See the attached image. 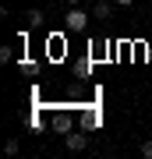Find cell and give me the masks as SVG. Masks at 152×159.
Returning a JSON list of instances; mask_svg holds the SVG:
<instances>
[{"mask_svg": "<svg viewBox=\"0 0 152 159\" xmlns=\"http://www.w3.org/2000/svg\"><path fill=\"white\" fill-rule=\"evenodd\" d=\"M89 21H92L89 11H81V7H67V14H64V32H67V35H78V32L89 29Z\"/></svg>", "mask_w": 152, "mask_h": 159, "instance_id": "6da1fadb", "label": "cell"}, {"mask_svg": "<svg viewBox=\"0 0 152 159\" xmlns=\"http://www.w3.org/2000/svg\"><path fill=\"white\" fill-rule=\"evenodd\" d=\"M46 60H64V53H67V43H64V32H53V35H46Z\"/></svg>", "mask_w": 152, "mask_h": 159, "instance_id": "7a4b0ae2", "label": "cell"}, {"mask_svg": "<svg viewBox=\"0 0 152 159\" xmlns=\"http://www.w3.org/2000/svg\"><path fill=\"white\" fill-rule=\"evenodd\" d=\"M50 131L53 134H71L74 131V117L67 113V110H57V113L50 117Z\"/></svg>", "mask_w": 152, "mask_h": 159, "instance_id": "3957f363", "label": "cell"}, {"mask_svg": "<svg viewBox=\"0 0 152 159\" xmlns=\"http://www.w3.org/2000/svg\"><path fill=\"white\" fill-rule=\"evenodd\" d=\"M113 7H117V0H96L92 4V21H110Z\"/></svg>", "mask_w": 152, "mask_h": 159, "instance_id": "277c9868", "label": "cell"}, {"mask_svg": "<svg viewBox=\"0 0 152 159\" xmlns=\"http://www.w3.org/2000/svg\"><path fill=\"white\" fill-rule=\"evenodd\" d=\"M64 145H67L71 152H81V148L89 145V138H85V127H74L71 134H64Z\"/></svg>", "mask_w": 152, "mask_h": 159, "instance_id": "5b68a950", "label": "cell"}, {"mask_svg": "<svg viewBox=\"0 0 152 159\" xmlns=\"http://www.w3.org/2000/svg\"><path fill=\"white\" fill-rule=\"evenodd\" d=\"M99 124H103L99 110H85V113H81V120H78V127H85V131H96Z\"/></svg>", "mask_w": 152, "mask_h": 159, "instance_id": "8992f818", "label": "cell"}, {"mask_svg": "<svg viewBox=\"0 0 152 159\" xmlns=\"http://www.w3.org/2000/svg\"><path fill=\"white\" fill-rule=\"evenodd\" d=\"M21 21H25V29H39V25H43V11H39V7H32Z\"/></svg>", "mask_w": 152, "mask_h": 159, "instance_id": "52a82bcc", "label": "cell"}, {"mask_svg": "<svg viewBox=\"0 0 152 159\" xmlns=\"http://www.w3.org/2000/svg\"><path fill=\"white\" fill-rule=\"evenodd\" d=\"M89 74H92V57H81L74 64V78H89Z\"/></svg>", "mask_w": 152, "mask_h": 159, "instance_id": "ba28073f", "label": "cell"}, {"mask_svg": "<svg viewBox=\"0 0 152 159\" xmlns=\"http://www.w3.org/2000/svg\"><path fill=\"white\" fill-rule=\"evenodd\" d=\"M18 71H21V74H28V78H35V74H39V64H35V60H18Z\"/></svg>", "mask_w": 152, "mask_h": 159, "instance_id": "9c48e42d", "label": "cell"}, {"mask_svg": "<svg viewBox=\"0 0 152 159\" xmlns=\"http://www.w3.org/2000/svg\"><path fill=\"white\" fill-rule=\"evenodd\" d=\"M4 152L7 156H18V152H21V142H18V138H7V142H4Z\"/></svg>", "mask_w": 152, "mask_h": 159, "instance_id": "30bf717a", "label": "cell"}, {"mask_svg": "<svg viewBox=\"0 0 152 159\" xmlns=\"http://www.w3.org/2000/svg\"><path fill=\"white\" fill-rule=\"evenodd\" d=\"M14 60V46H0V64H11Z\"/></svg>", "mask_w": 152, "mask_h": 159, "instance_id": "8fae6325", "label": "cell"}, {"mask_svg": "<svg viewBox=\"0 0 152 159\" xmlns=\"http://www.w3.org/2000/svg\"><path fill=\"white\" fill-rule=\"evenodd\" d=\"M141 156H145V159H152V142H145V145H141Z\"/></svg>", "mask_w": 152, "mask_h": 159, "instance_id": "7c38bea8", "label": "cell"}, {"mask_svg": "<svg viewBox=\"0 0 152 159\" xmlns=\"http://www.w3.org/2000/svg\"><path fill=\"white\" fill-rule=\"evenodd\" d=\"M64 4H67V7H81V0H64Z\"/></svg>", "mask_w": 152, "mask_h": 159, "instance_id": "4fadbf2b", "label": "cell"}, {"mask_svg": "<svg viewBox=\"0 0 152 159\" xmlns=\"http://www.w3.org/2000/svg\"><path fill=\"white\" fill-rule=\"evenodd\" d=\"M131 4H135V0H117V7H131Z\"/></svg>", "mask_w": 152, "mask_h": 159, "instance_id": "5bb4252c", "label": "cell"}, {"mask_svg": "<svg viewBox=\"0 0 152 159\" xmlns=\"http://www.w3.org/2000/svg\"><path fill=\"white\" fill-rule=\"evenodd\" d=\"M145 60H149V64H152V46H145Z\"/></svg>", "mask_w": 152, "mask_h": 159, "instance_id": "9a60e30c", "label": "cell"}]
</instances>
